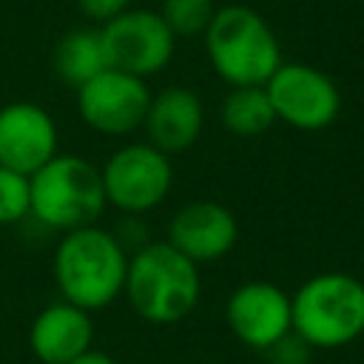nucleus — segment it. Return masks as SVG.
<instances>
[{
    "label": "nucleus",
    "instance_id": "f257e3e1",
    "mask_svg": "<svg viewBox=\"0 0 364 364\" xmlns=\"http://www.w3.org/2000/svg\"><path fill=\"white\" fill-rule=\"evenodd\" d=\"M51 270L60 299L94 313L122 296L128 253L108 228L88 225L60 233Z\"/></svg>",
    "mask_w": 364,
    "mask_h": 364
},
{
    "label": "nucleus",
    "instance_id": "f03ea898",
    "mask_svg": "<svg viewBox=\"0 0 364 364\" xmlns=\"http://www.w3.org/2000/svg\"><path fill=\"white\" fill-rule=\"evenodd\" d=\"M122 296L148 324H176L193 313L202 296L199 264L165 239H151L128 256Z\"/></svg>",
    "mask_w": 364,
    "mask_h": 364
},
{
    "label": "nucleus",
    "instance_id": "7ed1b4c3",
    "mask_svg": "<svg viewBox=\"0 0 364 364\" xmlns=\"http://www.w3.org/2000/svg\"><path fill=\"white\" fill-rule=\"evenodd\" d=\"M28 222L46 233H68L97 225L108 208L100 168L77 154H54L28 176Z\"/></svg>",
    "mask_w": 364,
    "mask_h": 364
},
{
    "label": "nucleus",
    "instance_id": "20e7f679",
    "mask_svg": "<svg viewBox=\"0 0 364 364\" xmlns=\"http://www.w3.org/2000/svg\"><path fill=\"white\" fill-rule=\"evenodd\" d=\"M293 333L313 350H338L364 333V282L344 270L310 276L290 293Z\"/></svg>",
    "mask_w": 364,
    "mask_h": 364
},
{
    "label": "nucleus",
    "instance_id": "39448f33",
    "mask_svg": "<svg viewBox=\"0 0 364 364\" xmlns=\"http://www.w3.org/2000/svg\"><path fill=\"white\" fill-rule=\"evenodd\" d=\"M202 37L213 71L230 88L264 85L273 71L284 63L273 28L250 6L230 3L216 9Z\"/></svg>",
    "mask_w": 364,
    "mask_h": 364
},
{
    "label": "nucleus",
    "instance_id": "423d86ee",
    "mask_svg": "<svg viewBox=\"0 0 364 364\" xmlns=\"http://www.w3.org/2000/svg\"><path fill=\"white\" fill-rule=\"evenodd\" d=\"M105 202L119 213L145 216L159 208L173 188L171 156L151 142L119 145L100 168Z\"/></svg>",
    "mask_w": 364,
    "mask_h": 364
},
{
    "label": "nucleus",
    "instance_id": "0eeeda50",
    "mask_svg": "<svg viewBox=\"0 0 364 364\" xmlns=\"http://www.w3.org/2000/svg\"><path fill=\"white\" fill-rule=\"evenodd\" d=\"M264 91L276 111V122L296 131H324L341 111L338 85L330 74L307 63H282L264 82Z\"/></svg>",
    "mask_w": 364,
    "mask_h": 364
},
{
    "label": "nucleus",
    "instance_id": "6e6552de",
    "mask_svg": "<svg viewBox=\"0 0 364 364\" xmlns=\"http://www.w3.org/2000/svg\"><path fill=\"white\" fill-rule=\"evenodd\" d=\"M100 31H102L108 65L125 74L148 80L173 60L176 37L165 26L159 11L125 9L114 20L102 23Z\"/></svg>",
    "mask_w": 364,
    "mask_h": 364
},
{
    "label": "nucleus",
    "instance_id": "1a4fd4ad",
    "mask_svg": "<svg viewBox=\"0 0 364 364\" xmlns=\"http://www.w3.org/2000/svg\"><path fill=\"white\" fill-rule=\"evenodd\" d=\"M151 105V88L142 77L105 68L77 88V111L82 122L105 136H125L142 128Z\"/></svg>",
    "mask_w": 364,
    "mask_h": 364
},
{
    "label": "nucleus",
    "instance_id": "9d476101",
    "mask_svg": "<svg viewBox=\"0 0 364 364\" xmlns=\"http://www.w3.org/2000/svg\"><path fill=\"white\" fill-rule=\"evenodd\" d=\"M225 321L245 347L264 353L270 344L293 333L290 293L273 282H245L230 290L225 301Z\"/></svg>",
    "mask_w": 364,
    "mask_h": 364
},
{
    "label": "nucleus",
    "instance_id": "9b49d317",
    "mask_svg": "<svg viewBox=\"0 0 364 364\" xmlns=\"http://www.w3.org/2000/svg\"><path fill=\"white\" fill-rule=\"evenodd\" d=\"M165 242L173 245L193 264L225 259L239 242V219L233 210L213 199H193L173 210L168 219Z\"/></svg>",
    "mask_w": 364,
    "mask_h": 364
},
{
    "label": "nucleus",
    "instance_id": "f8f14e48",
    "mask_svg": "<svg viewBox=\"0 0 364 364\" xmlns=\"http://www.w3.org/2000/svg\"><path fill=\"white\" fill-rule=\"evenodd\" d=\"M54 154H60V134L54 117L28 100L0 108V165L31 176Z\"/></svg>",
    "mask_w": 364,
    "mask_h": 364
},
{
    "label": "nucleus",
    "instance_id": "ddd939ff",
    "mask_svg": "<svg viewBox=\"0 0 364 364\" xmlns=\"http://www.w3.org/2000/svg\"><path fill=\"white\" fill-rule=\"evenodd\" d=\"M205 128V105L196 91L185 85H168L159 94H151V105L142 122L145 142L173 156L188 151Z\"/></svg>",
    "mask_w": 364,
    "mask_h": 364
},
{
    "label": "nucleus",
    "instance_id": "4468645a",
    "mask_svg": "<svg viewBox=\"0 0 364 364\" xmlns=\"http://www.w3.org/2000/svg\"><path fill=\"white\" fill-rule=\"evenodd\" d=\"M94 344L91 313L57 299L46 304L28 327V347L40 364H68Z\"/></svg>",
    "mask_w": 364,
    "mask_h": 364
},
{
    "label": "nucleus",
    "instance_id": "2eb2a0df",
    "mask_svg": "<svg viewBox=\"0 0 364 364\" xmlns=\"http://www.w3.org/2000/svg\"><path fill=\"white\" fill-rule=\"evenodd\" d=\"M51 65H54V74L65 85H71L74 91L80 85H85L88 80H94L97 74L111 68L108 54H105V43H102V31L91 28V26L65 31L54 46Z\"/></svg>",
    "mask_w": 364,
    "mask_h": 364
},
{
    "label": "nucleus",
    "instance_id": "dca6fc26",
    "mask_svg": "<svg viewBox=\"0 0 364 364\" xmlns=\"http://www.w3.org/2000/svg\"><path fill=\"white\" fill-rule=\"evenodd\" d=\"M219 114H222L225 131L233 134V136H242V139L262 136L276 122V111L270 105V97H267L264 85L230 88L228 97L222 100V111Z\"/></svg>",
    "mask_w": 364,
    "mask_h": 364
},
{
    "label": "nucleus",
    "instance_id": "f3484780",
    "mask_svg": "<svg viewBox=\"0 0 364 364\" xmlns=\"http://www.w3.org/2000/svg\"><path fill=\"white\" fill-rule=\"evenodd\" d=\"M216 14L213 0H162L159 17L173 31V37H193L205 34Z\"/></svg>",
    "mask_w": 364,
    "mask_h": 364
},
{
    "label": "nucleus",
    "instance_id": "a211bd4d",
    "mask_svg": "<svg viewBox=\"0 0 364 364\" xmlns=\"http://www.w3.org/2000/svg\"><path fill=\"white\" fill-rule=\"evenodd\" d=\"M28 208H31L28 176L0 165V228L23 225L28 219Z\"/></svg>",
    "mask_w": 364,
    "mask_h": 364
},
{
    "label": "nucleus",
    "instance_id": "6ab92c4d",
    "mask_svg": "<svg viewBox=\"0 0 364 364\" xmlns=\"http://www.w3.org/2000/svg\"><path fill=\"white\" fill-rule=\"evenodd\" d=\"M111 233H114V239L119 242V247L131 256V253H136L139 247H145L148 242H151V236H148V230H145V225H142V216H134V213H122L119 219H117V225L114 228H108Z\"/></svg>",
    "mask_w": 364,
    "mask_h": 364
},
{
    "label": "nucleus",
    "instance_id": "aec40b11",
    "mask_svg": "<svg viewBox=\"0 0 364 364\" xmlns=\"http://www.w3.org/2000/svg\"><path fill=\"white\" fill-rule=\"evenodd\" d=\"M310 353L313 347H307L296 333H287L264 350V358L267 364H310Z\"/></svg>",
    "mask_w": 364,
    "mask_h": 364
},
{
    "label": "nucleus",
    "instance_id": "412c9836",
    "mask_svg": "<svg viewBox=\"0 0 364 364\" xmlns=\"http://www.w3.org/2000/svg\"><path fill=\"white\" fill-rule=\"evenodd\" d=\"M80 11L94 23H108L128 9V0H77Z\"/></svg>",
    "mask_w": 364,
    "mask_h": 364
},
{
    "label": "nucleus",
    "instance_id": "4be33fe9",
    "mask_svg": "<svg viewBox=\"0 0 364 364\" xmlns=\"http://www.w3.org/2000/svg\"><path fill=\"white\" fill-rule=\"evenodd\" d=\"M68 364H117V361H114L108 353H100V350H94V347H91V350H85L82 355L71 358Z\"/></svg>",
    "mask_w": 364,
    "mask_h": 364
}]
</instances>
